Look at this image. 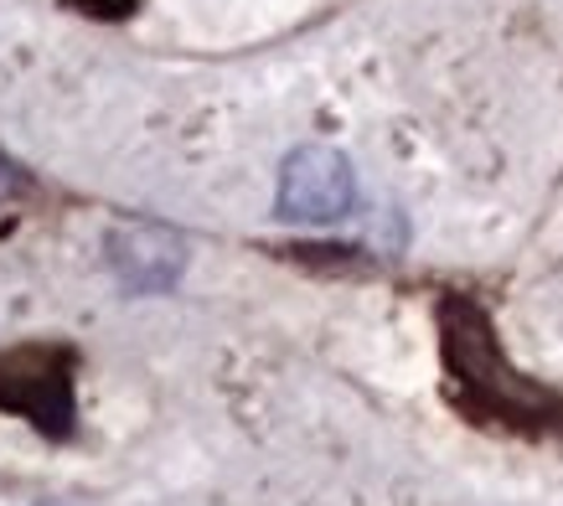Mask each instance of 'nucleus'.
I'll use <instances>...</instances> for the list:
<instances>
[{
  "label": "nucleus",
  "instance_id": "7ed1b4c3",
  "mask_svg": "<svg viewBox=\"0 0 563 506\" xmlns=\"http://www.w3.org/2000/svg\"><path fill=\"white\" fill-rule=\"evenodd\" d=\"M47 506H57V502H47Z\"/></svg>",
  "mask_w": 563,
  "mask_h": 506
},
{
  "label": "nucleus",
  "instance_id": "f03ea898",
  "mask_svg": "<svg viewBox=\"0 0 563 506\" xmlns=\"http://www.w3.org/2000/svg\"><path fill=\"white\" fill-rule=\"evenodd\" d=\"M120 249L130 253H114V270H120V279L130 289H166L176 279V270H181V249H176V238L166 233H124Z\"/></svg>",
  "mask_w": 563,
  "mask_h": 506
},
{
  "label": "nucleus",
  "instance_id": "f257e3e1",
  "mask_svg": "<svg viewBox=\"0 0 563 506\" xmlns=\"http://www.w3.org/2000/svg\"><path fill=\"white\" fill-rule=\"evenodd\" d=\"M357 202V176L352 161L331 145H300L279 166V191L274 207L285 222H336Z\"/></svg>",
  "mask_w": 563,
  "mask_h": 506
}]
</instances>
